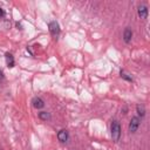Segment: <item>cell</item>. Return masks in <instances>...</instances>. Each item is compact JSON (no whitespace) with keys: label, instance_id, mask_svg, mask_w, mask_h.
<instances>
[{"label":"cell","instance_id":"cell-1","mask_svg":"<svg viewBox=\"0 0 150 150\" xmlns=\"http://www.w3.org/2000/svg\"><path fill=\"white\" fill-rule=\"evenodd\" d=\"M110 132H111V138H112V141L118 142V141H120V137H121V125H120V123H118L117 121H112V122H111Z\"/></svg>","mask_w":150,"mask_h":150},{"label":"cell","instance_id":"cell-2","mask_svg":"<svg viewBox=\"0 0 150 150\" xmlns=\"http://www.w3.org/2000/svg\"><path fill=\"white\" fill-rule=\"evenodd\" d=\"M48 28H49L50 34H52L54 38H57V36H59L61 29H60V25H59L57 21H50L49 25H48Z\"/></svg>","mask_w":150,"mask_h":150},{"label":"cell","instance_id":"cell-3","mask_svg":"<svg viewBox=\"0 0 150 150\" xmlns=\"http://www.w3.org/2000/svg\"><path fill=\"white\" fill-rule=\"evenodd\" d=\"M139 123H141V121H139V118L137 117V116H135V117H131V120H130V123H129V131L130 132H136L137 131V129H138V127H139Z\"/></svg>","mask_w":150,"mask_h":150},{"label":"cell","instance_id":"cell-4","mask_svg":"<svg viewBox=\"0 0 150 150\" xmlns=\"http://www.w3.org/2000/svg\"><path fill=\"white\" fill-rule=\"evenodd\" d=\"M137 13H138V16H139L141 19H146V16H148V7H146L144 4L138 5V7H137Z\"/></svg>","mask_w":150,"mask_h":150},{"label":"cell","instance_id":"cell-5","mask_svg":"<svg viewBox=\"0 0 150 150\" xmlns=\"http://www.w3.org/2000/svg\"><path fill=\"white\" fill-rule=\"evenodd\" d=\"M131 38H132V30L129 27H127L124 29V32H123V40H124V42L129 43L131 41Z\"/></svg>","mask_w":150,"mask_h":150},{"label":"cell","instance_id":"cell-6","mask_svg":"<svg viewBox=\"0 0 150 150\" xmlns=\"http://www.w3.org/2000/svg\"><path fill=\"white\" fill-rule=\"evenodd\" d=\"M32 103H33V107L36 108V109H41V108L45 107V102L41 97H34L32 100Z\"/></svg>","mask_w":150,"mask_h":150},{"label":"cell","instance_id":"cell-7","mask_svg":"<svg viewBox=\"0 0 150 150\" xmlns=\"http://www.w3.org/2000/svg\"><path fill=\"white\" fill-rule=\"evenodd\" d=\"M57 139H59L61 143L67 142V139H68V131L64 130V129L60 130V131L57 132Z\"/></svg>","mask_w":150,"mask_h":150},{"label":"cell","instance_id":"cell-8","mask_svg":"<svg viewBox=\"0 0 150 150\" xmlns=\"http://www.w3.org/2000/svg\"><path fill=\"white\" fill-rule=\"evenodd\" d=\"M5 59H6V64H7L9 68H13V67H14V64H15L13 55H12V54H9V53H6Z\"/></svg>","mask_w":150,"mask_h":150},{"label":"cell","instance_id":"cell-9","mask_svg":"<svg viewBox=\"0 0 150 150\" xmlns=\"http://www.w3.org/2000/svg\"><path fill=\"white\" fill-rule=\"evenodd\" d=\"M136 110H137V114H138L141 117H144V115H145V108H144V105H142V104H137Z\"/></svg>","mask_w":150,"mask_h":150},{"label":"cell","instance_id":"cell-10","mask_svg":"<svg viewBox=\"0 0 150 150\" xmlns=\"http://www.w3.org/2000/svg\"><path fill=\"white\" fill-rule=\"evenodd\" d=\"M39 118L42 121H47L50 118V114L47 111H41V112H39Z\"/></svg>","mask_w":150,"mask_h":150},{"label":"cell","instance_id":"cell-11","mask_svg":"<svg viewBox=\"0 0 150 150\" xmlns=\"http://www.w3.org/2000/svg\"><path fill=\"white\" fill-rule=\"evenodd\" d=\"M121 77H123L124 80H127V81H132V77L131 76H129V74H127V73H124L123 70H121Z\"/></svg>","mask_w":150,"mask_h":150},{"label":"cell","instance_id":"cell-12","mask_svg":"<svg viewBox=\"0 0 150 150\" xmlns=\"http://www.w3.org/2000/svg\"><path fill=\"white\" fill-rule=\"evenodd\" d=\"M4 15H5V12H4V9L0 7V18H2Z\"/></svg>","mask_w":150,"mask_h":150},{"label":"cell","instance_id":"cell-13","mask_svg":"<svg viewBox=\"0 0 150 150\" xmlns=\"http://www.w3.org/2000/svg\"><path fill=\"white\" fill-rule=\"evenodd\" d=\"M4 80V73L0 70V81H2Z\"/></svg>","mask_w":150,"mask_h":150}]
</instances>
